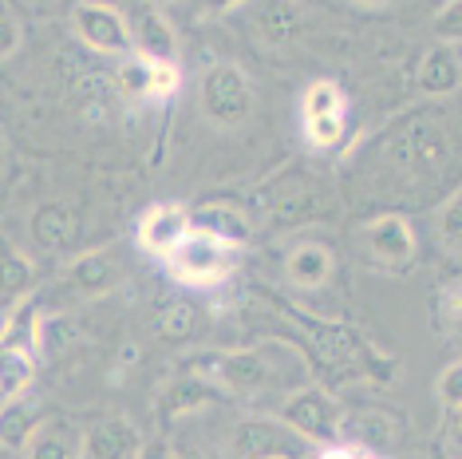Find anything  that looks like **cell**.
<instances>
[{
    "mask_svg": "<svg viewBox=\"0 0 462 459\" xmlns=\"http://www.w3.org/2000/svg\"><path fill=\"white\" fill-rule=\"evenodd\" d=\"M40 317L44 313L28 297V301H16L5 313V321H0V404L32 389L36 364H40V344H36Z\"/></svg>",
    "mask_w": 462,
    "mask_h": 459,
    "instance_id": "cell-1",
    "label": "cell"
},
{
    "mask_svg": "<svg viewBox=\"0 0 462 459\" xmlns=\"http://www.w3.org/2000/svg\"><path fill=\"white\" fill-rule=\"evenodd\" d=\"M162 266L171 269V277L186 289H214L226 286L241 266V246L226 242V238L202 234V230H186V238L171 254L162 258Z\"/></svg>",
    "mask_w": 462,
    "mask_h": 459,
    "instance_id": "cell-2",
    "label": "cell"
},
{
    "mask_svg": "<svg viewBox=\"0 0 462 459\" xmlns=\"http://www.w3.org/2000/svg\"><path fill=\"white\" fill-rule=\"evenodd\" d=\"M450 159V131L435 115H407L399 127L387 135V163L407 174H430Z\"/></svg>",
    "mask_w": 462,
    "mask_h": 459,
    "instance_id": "cell-3",
    "label": "cell"
},
{
    "mask_svg": "<svg viewBox=\"0 0 462 459\" xmlns=\"http://www.w3.org/2000/svg\"><path fill=\"white\" fill-rule=\"evenodd\" d=\"M304 333L312 341V357L320 364H328L340 380L348 377H372L375 372V352L356 337L352 329H340V325H324V321H300Z\"/></svg>",
    "mask_w": 462,
    "mask_h": 459,
    "instance_id": "cell-4",
    "label": "cell"
},
{
    "mask_svg": "<svg viewBox=\"0 0 462 459\" xmlns=\"http://www.w3.org/2000/svg\"><path fill=\"white\" fill-rule=\"evenodd\" d=\"M300 119L309 147H336L344 139V127H348V96L332 80H317L300 99Z\"/></svg>",
    "mask_w": 462,
    "mask_h": 459,
    "instance_id": "cell-5",
    "label": "cell"
},
{
    "mask_svg": "<svg viewBox=\"0 0 462 459\" xmlns=\"http://www.w3.org/2000/svg\"><path fill=\"white\" fill-rule=\"evenodd\" d=\"M202 111L222 127H234L254 111V83L237 64H214L202 80Z\"/></svg>",
    "mask_w": 462,
    "mask_h": 459,
    "instance_id": "cell-6",
    "label": "cell"
},
{
    "mask_svg": "<svg viewBox=\"0 0 462 459\" xmlns=\"http://www.w3.org/2000/svg\"><path fill=\"white\" fill-rule=\"evenodd\" d=\"M281 424L309 444H332L340 440V404L320 389H297L281 404Z\"/></svg>",
    "mask_w": 462,
    "mask_h": 459,
    "instance_id": "cell-7",
    "label": "cell"
},
{
    "mask_svg": "<svg viewBox=\"0 0 462 459\" xmlns=\"http://www.w3.org/2000/svg\"><path fill=\"white\" fill-rule=\"evenodd\" d=\"M304 452L309 440L277 420H241L229 436V459H297Z\"/></svg>",
    "mask_w": 462,
    "mask_h": 459,
    "instance_id": "cell-8",
    "label": "cell"
},
{
    "mask_svg": "<svg viewBox=\"0 0 462 459\" xmlns=\"http://www.w3.org/2000/svg\"><path fill=\"white\" fill-rule=\"evenodd\" d=\"M364 246L372 254V262L387 274H403L419 254V238L403 214H380L364 230Z\"/></svg>",
    "mask_w": 462,
    "mask_h": 459,
    "instance_id": "cell-9",
    "label": "cell"
},
{
    "mask_svg": "<svg viewBox=\"0 0 462 459\" xmlns=\"http://www.w3.org/2000/svg\"><path fill=\"white\" fill-rule=\"evenodd\" d=\"M71 24L79 40L99 56H131V28L127 13L111 5H76L71 8Z\"/></svg>",
    "mask_w": 462,
    "mask_h": 459,
    "instance_id": "cell-10",
    "label": "cell"
},
{
    "mask_svg": "<svg viewBox=\"0 0 462 459\" xmlns=\"http://www.w3.org/2000/svg\"><path fill=\"white\" fill-rule=\"evenodd\" d=\"M127 28H131V56L143 60V64H174L178 56V40H174V28L166 20L162 8H139L134 16H127Z\"/></svg>",
    "mask_w": 462,
    "mask_h": 459,
    "instance_id": "cell-11",
    "label": "cell"
},
{
    "mask_svg": "<svg viewBox=\"0 0 462 459\" xmlns=\"http://www.w3.org/2000/svg\"><path fill=\"white\" fill-rule=\"evenodd\" d=\"M186 230H190V211H186L182 202H159L139 218L134 238H139V246L146 249V254L166 258L186 238Z\"/></svg>",
    "mask_w": 462,
    "mask_h": 459,
    "instance_id": "cell-12",
    "label": "cell"
},
{
    "mask_svg": "<svg viewBox=\"0 0 462 459\" xmlns=\"http://www.w3.org/2000/svg\"><path fill=\"white\" fill-rule=\"evenodd\" d=\"M352 432L356 440H360V452H392L399 444V436H403V424H399V416L383 412V408H356V412H340V432L344 436Z\"/></svg>",
    "mask_w": 462,
    "mask_h": 459,
    "instance_id": "cell-13",
    "label": "cell"
},
{
    "mask_svg": "<svg viewBox=\"0 0 462 459\" xmlns=\"http://www.w3.org/2000/svg\"><path fill=\"white\" fill-rule=\"evenodd\" d=\"M44 420H48L44 400H40L32 389L13 396V400H5V404H0V447H8V452H20V447L32 440V432Z\"/></svg>",
    "mask_w": 462,
    "mask_h": 459,
    "instance_id": "cell-14",
    "label": "cell"
},
{
    "mask_svg": "<svg viewBox=\"0 0 462 459\" xmlns=\"http://www.w3.org/2000/svg\"><path fill=\"white\" fill-rule=\"evenodd\" d=\"M24 459H88L83 452V432L71 420H60L51 416L32 432V440L20 447Z\"/></svg>",
    "mask_w": 462,
    "mask_h": 459,
    "instance_id": "cell-15",
    "label": "cell"
},
{
    "mask_svg": "<svg viewBox=\"0 0 462 459\" xmlns=\"http://www.w3.org/2000/svg\"><path fill=\"white\" fill-rule=\"evenodd\" d=\"M143 447L139 427L123 416H111V420H99L91 432H83V452L88 459H134Z\"/></svg>",
    "mask_w": 462,
    "mask_h": 459,
    "instance_id": "cell-16",
    "label": "cell"
},
{
    "mask_svg": "<svg viewBox=\"0 0 462 459\" xmlns=\"http://www.w3.org/2000/svg\"><path fill=\"white\" fill-rule=\"evenodd\" d=\"M28 230H32V238H36L40 249L60 254V249L76 246L79 214H76V206H68V202H44V206H36V211H32V222H28Z\"/></svg>",
    "mask_w": 462,
    "mask_h": 459,
    "instance_id": "cell-17",
    "label": "cell"
},
{
    "mask_svg": "<svg viewBox=\"0 0 462 459\" xmlns=\"http://www.w3.org/2000/svg\"><path fill=\"white\" fill-rule=\"evenodd\" d=\"M332 249L324 242H300L292 254L285 258V277L297 289H320L332 277Z\"/></svg>",
    "mask_w": 462,
    "mask_h": 459,
    "instance_id": "cell-18",
    "label": "cell"
},
{
    "mask_svg": "<svg viewBox=\"0 0 462 459\" xmlns=\"http://www.w3.org/2000/svg\"><path fill=\"white\" fill-rule=\"evenodd\" d=\"M190 230H202V234H214V238H226L234 246H245L249 238V218L241 206H229V202H206L190 211Z\"/></svg>",
    "mask_w": 462,
    "mask_h": 459,
    "instance_id": "cell-19",
    "label": "cell"
},
{
    "mask_svg": "<svg viewBox=\"0 0 462 459\" xmlns=\"http://www.w3.org/2000/svg\"><path fill=\"white\" fill-rule=\"evenodd\" d=\"M458 80H462V64L455 44H435L419 64V88L427 96H450V91H458Z\"/></svg>",
    "mask_w": 462,
    "mask_h": 459,
    "instance_id": "cell-20",
    "label": "cell"
},
{
    "mask_svg": "<svg viewBox=\"0 0 462 459\" xmlns=\"http://www.w3.org/2000/svg\"><path fill=\"white\" fill-rule=\"evenodd\" d=\"M123 277V262L111 254V249H96V254H83L76 266H71V281H76L79 294L96 297V294H107V289L119 286Z\"/></svg>",
    "mask_w": 462,
    "mask_h": 459,
    "instance_id": "cell-21",
    "label": "cell"
},
{
    "mask_svg": "<svg viewBox=\"0 0 462 459\" xmlns=\"http://www.w3.org/2000/svg\"><path fill=\"white\" fill-rule=\"evenodd\" d=\"M115 96H119V91H115L111 76H103V71H83L79 76V103H83L88 119H107Z\"/></svg>",
    "mask_w": 462,
    "mask_h": 459,
    "instance_id": "cell-22",
    "label": "cell"
},
{
    "mask_svg": "<svg viewBox=\"0 0 462 459\" xmlns=\"http://www.w3.org/2000/svg\"><path fill=\"white\" fill-rule=\"evenodd\" d=\"M32 286V262L16 249L0 254V297H24V289Z\"/></svg>",
    "mask_w": 462,
    "mask_h": 459,
    "instance_id": "cell-23",
    "label": "cell"
},
{
    "mask_svg": "<svg viewBox=\"0 0 462 459\" xmlns=\"http://www.w3.org/2000/svg\"><path fill=\"white\" fill-rule=\"evenodd\" d=\"M71 341H76V325H71L68 317H40V329H36L40 357H56Z\"/></svg>",
    "mask_w": 462,
    "mask_h": 459,
    "instance_id": "cell-24",
    "label": "cell"
},
{
    "mask_svg": "<svg viewBox=\"0 0 462 459\" xmlns=\"http://www.w3.org/2000/svg\"><path fill=\"white\" fill-rule=\"evenodd\" d=\"M159 329L174 341L190 337V333L198 329V309L190 305V301H166V305L159 309Z\"/></svg>",
    "mask_w": 462,
    "mask_h": 459,
    "instance_id": "cell-25",
    "label": "cell"
},
{
    "mask_svg": "<svg viewBox=\"0 0 462 459\" xmlns=\"http://www.w3.org/2000/svg\"><path fill=\"white\" fill-rule=\"evenodd\" d=\"M178 83H182L178 64H146V103H171Z\"/></svg>",
    "mask_w": 462,
    "mask_h": 459,
    "instance_id": "cell-26",
    "label": "cell"
},
{
    "mask_svg": "<svg viewBox=\"0 0 462 459\" xmlns=\"http://www.w3.org/2000/svg\"><path fill=\"white\" fill-rule=\"evenodd\" d=\"M115 91H119L123 99H134V103H146V64L143 60L127 56L123 60V68L115 71Z\"/></svg>",
    "mask_w": 462,
    "mask_h": 459,
    "instance_id": "cell-27",
    "label": "cell"
},
{
    "mask_svg": "<svg viewBox=\"0 0 462 459\" xmlns=\"http://www.w3.org/2000/svg\"><path fill=\"white\" fill-rule=\"evenodd\" d=\"M435 230H439V238H443V246L450 249V254H458V246H462V198H447L443 202V211L435 214Z\"/></svg>",
    "mask_w": 462,
    "mask_h": 459,
    "instance_id": "cell-28",
    "label": "cell"
},
{
    "mask_svg": "<svg viewBox=\"0 0 462 459\" xmlns=\"http://www.w3.org/2000/svg\"><path fill=\"white\" fill-rule=\"evenodd\" d=\"M435 396L447 404V408H458L462 404V364L458 361H450L443 369V377L435 380Z\"/></svg>",
    "mask_w": 462,
    "mask_h": 459,
    "instance_id": "cell-29",
    "label": "cell"
},
{
    "mask_svg": "<svg viewBox=\"0 0 462 459\" xmlns=\"http://www.w3.org/2000/svg\"><path fill=\"white\" fill-rule=\"evenodd\" d=\"M20 48V20L13 16V8L0 5V60H8Z\"/></svg>",
    "mask_w": 462,
    "mask_h": 459,
    "instance_id": "cell-30",
    "label": "cell"
},
{
    "mask_svg": "<svg viewBox=\"0 0 462 459\" xmlns=\"http://www.w3.org/2000/svg\"><path fill=\"white\" fill-rule=\"evenodd\" d=\"M439 309H443L447 325H450V329H455V325H458V281H447L443 297H439Z\"/></svg>",
    "mask_w": 462,
    "mask_h": 459,
    "instance_id": "cell-31",
    "label": "cell"
},
{
    "mask_svg": "<svg viewBox=\"0 0 462 459\" xmlns=\"http://www.w3.org/2000/svg\"><path fill=\"white\" fill-rule=\"evenodd\" d=\"M443 447H447V459H458V408H447V424H443Z\"/></svg>",
    "mask_w": 462,
    "mask_h": 459,
    "instance_id": "cell-32",
    "label": "cell"
},
{
    "mask_svg": "<svg viewBox=\"0 0 462 459\" xmlns=\"http://www.w3.org/2000/svg\"><path fill=\"white\" fill-rule=\"evenodd\" d=\"M458 13H462V5H447L443 20L435 24V33H439V36H447L450 44H458Z\"/></svg>",
    "mask_w": 462,
    "mask_h": 459,
    "instance_id": "cell-33",
    "label": "cell"
},
{
    "mask_svg": "<svg viewBox=\"0 0 462 459\" xmlns=\"http://www.w3.org/2000/svg\"><path fill=\"white\" fill-rule=\"evenodd\" d=\"M134 459H178V447L174 440H154V444H143Z\"/></svg>",
    "mask_w": 462,
    "mask_h": 459,
    "instance_id": "cell-34",
    "label": "cell"
},
{
    "mask_svg": "<svg viewBox=\"0 0 462 459\" xmlns=\"http://www.w3.org/2000/svg\"><path fill=\"white\" fill-rule=\"evenodd\" d=\"M317 459H356V444H344V440H332V444H320Z\"/></svg>",
    "mask_w": 462,
    "mask_h": 459,
    "instance_id": "cell-35",
    "label": "cell"
},
{
    "mask_svg": "<svg viewBox=\"0 0 462 459\" xmlns=\"http://www.w3.org/2000/svg\"><path fill=\"white\" fill-rule=\"evenodd\" d=\"M356 459H380V455H372V452H360V447H356Z\"/></svg>",
    "mask_w": 462,
    "mask_h": 459,
    "instance_id": "cell-36",
    "label": "cell"
}]
</instances>
